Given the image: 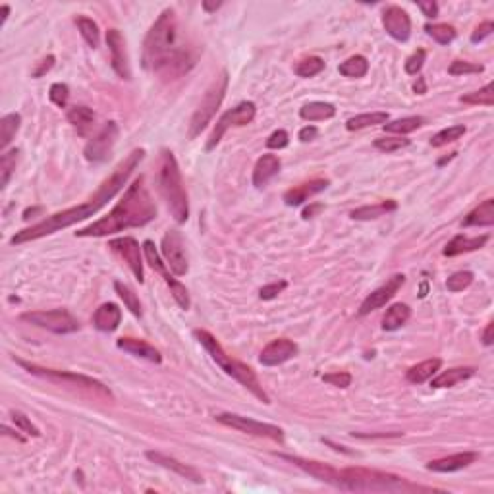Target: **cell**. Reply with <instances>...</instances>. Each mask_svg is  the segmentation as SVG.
<instances>
[{"label":"cell","instance_id":"cell-47","mask_svg":"<svg viewBox=\"0 0 494 494\" xmlns=\"http://www.w3.org/2000/svg\"><path fill=\"white\" fill-rule=\"evenodd\" d=\"M485 66L483 64H473V62H465V60H454L448 74L450 76H468V74H483Z\"/></svg>","mask_w":494,"mask_h":494},{"label":"cell","instance_id":"cell-41","mask_svg":"<svg viewBox=\"0 0 494 494\" xmlns=\"http://www.w3.org/2000/svg\"><path fill=\"white\" fill-rule=\"evenodd\" d=\"M429 37H433L438 45H450L456 39V27L448 26V24H427L425 26Z\"/></svg>","mask_w":494,"mask_h":494},{"label":"cell","instance_id":"cell-40","mask_svg":"<svg viewBox=\"0 0 494 494\" xmlns=\"http://www.w3.org/2000/svg\"><path fill=\"white\" fill-rule=\"evenodd\" d=\"M17 155H20L17 149H10V151L2 153V157H0V187L2 190L8 185L10 178L14 174V170H16Z\"/></svg>","mask_w":494,"mask_h":494},{"label":"cell","instance_id":"cell-31","mask_svg":"<svg viewBox=\"0 0 494 494\" xmlns=\"http://www.w3.org/2000/svg\"><path fill=\"white\" fill-rule=\"evenodd\" d=\"M68 122L76 128L79 135H87L95 124V112L89 107H72L68 110Z\"/></svg>","mask_w":494,"mask_h":494},{"label":"cell","instance_id":"cell-15","mask_svg":"<svg viewBox=\"0 0 494 494\" xmlns=\"http://www.w3.org/2000/svg\"><path fill=\"white\" fill-rule=\"evenodd\" d=\"M109 247L112 252L120 255L124 263H126L130 270L134 272V277L137 278V282L143 284L145 282V272H143V261H141V249L139 243L135 238L124 236V238H116V240H110Z\"/></svg>","mask_w":494,"mask_h":494},{"label":"cell","instance_id":"cell-11","mask_svg":"<svg viewBox=\"0 0 494 494\" xmlns=\"http://www.w3.org/2000/svg\"><path fill=\"white\" fill-rule=\"evenodd\" d=\"M218 423L226 425L230 429H236L240 433L245 435L261 436V438H268V440H275V442H284V431L277 425H270V423H261L255 419L243 417V415H236V413H218L215 415Z\"/></svg>","mask_w":494,"mask_h":494},{"label":"cell","instance_id":"cell-1","mask_svg":"<svg viewBox=\"0 0 494 494\" xmlns=\"http://www.w3.org/2000/svg\"><path fill=\"white\" fill-rule=\"evenodd\" d=\"M145 157V149H134V151L128 155L126 159L122 160L101 185L99 190L95 192L91 199L87 203H82L77 207H70V209L60 210V213H54L51 217H47L41 222H37L33 226L26 228L22 232H16V236L10 240L12 245H22V243L33 242V240H39V238H45V236H51L59 230H64L68 226H74L77 222L82 220H87L91 218L93 215H97L99 210L110 201L116 197V193L122 192V187L126 185V182L130 180V176L134 174V170L139 167V162Z\"/></svg>","mask_w":494,"mask_h":494},{"label":"cell","instance_id":"cell-8","mask_svg":"<svg viewBox=\"0 0 494 494\" xmlns=\"http://www.w3.org/2000/svg\"><path fill=\"white\" fill-rule=\"evenodd\" d=\"M20 367H24L29 373V375H35V377L47 378V380H52V383H60V385L66 386H74V388H84V390H89L93 394H99V396H105V398H112V392L109 390V386H105L99 380H95L91 377H85V375H77V373H70V371H59V369H47L41 367V365H35V363H27L24 360H16Z\"/></svg>","mask_w":494,"mask_h":494},{"label":"cell","instance_id":"cell-16","mask_svg":"<svg viewBox=\"0 0 494 494\" xmlns=\"http://www.w3.org/2000/svg\"><path fill=\"white\" fill-rule=\"evenodd\" d=\"M403 284H406V277H403V275H394L392 278H388V282H386L385 286L377 288L375 292L369 293L367 298L363 300V303H361L360 307L361 317H363V315H369V313H373V311L380 309V307H385L386 303L390 302L394 295L402 290Z\"/></svg>","mask_w":494,"mask_h":494},{"label":"cell","instance_id":"cell-33","mask_svg":"<svg viewBox=\"0 0 494 494\" xmlns=\"http://www.w3.org/2000/svg\"><path fill=\"white\" fill-rule=\"evenodd\" d=\"M336 114V107L330 105V102H323V101H313L303 105L302 110H300V116L305 120V122H321V120H330L334 118Z\"/></svg>","mask_w":494,"mask_h":494},{"label":"cell","instance_id":"cell-48","mask_svg":"<svg viewBox=\"0 0 494 494\" xmlns=\"http://www.w3.org/2000/svg\"><path fill=\"white\" fill-rule=\"evenodd\" d=\"M410 143V139H403V137H378V139H375L373 145H375V149H378V151L394 153L400 151L403 147H408Z\"/></svg>","mask_w":494,"mask_h":494},{"label":"cell","instance_id":"cell-37","mask_svg":"<svg viewBox=\"0 0 494 494\" xmlns=\"http://www.w3.org/2000/svg\"><path fill=\"white\" fill-rule=\"evenodd\" d=\"M338 72H340L344 77H353V79H357V77L367 76L369 62L365 56L355 54V56H350L348 60H344L342 64L338 66Z\"/></svg>","mask_w":494,"mask_h":494},{"label":"cell","instance_id":"cell-12","mask_svg":"<svg viewBox=\"0 0 494 494\" xmlns=\"http://www.w3.org/2000/svg\"><path fill=\"white\" fill-rule=\"evenodd\" d=\"M143 253H145V259H147V263H149V267H151L155 272H159L160 277L164 278V282L170 286V293H172L174 302H176L182 309L185 311L190 309L192 302H190V293H187V290H185V286L182 284V282H178L176 278L168 272L167 263L160 259L159 252H157V247H155V243H153L151 240L143 242Z\"/></svg>","mask_w":494,"mask_h":494},{"label":"cell","instance_id":"cell-54","mask_svg":"<svg viewBox=\"0 0 494 494\" xmlns=\"http://www.w3.org/2000/svg\"><path fill=\"white\" fill-rule=\"evenodd\" d=\"M288 143H290L288 132L286 130H277L267 139V147L268 149H284V147H288Z\"/></svg>","mask_w":494,"mask_h":494},{"label":"cell","instance_id":"cell-26","mask_svg":"<svg viewBox=\"0 0 494 494\" xmlns=\"http://www.w3.org/2000/svg\"><path fill=\"white\" fill-rule=\"evenodd\" d=\"M280 167L282 164H280V159L277 155H263L253 168V185L255 187L267 185L280 172Z\"/></svg>","mask_w":494,"mask_h":494},{"label":"cell","instance_id":"cell-20","mask_svg":"<svg viewBox=\"0 0 494 494\" xmlns=\"http://www.w3.org/2000/svg\"><path fill=\"white\" fill-rule=\"evenodd\" d=\"M107 45L110 49V62L118 76L122 79H132V70H130V62H128L126 52V41L122 33L118 29H109L107 31Z\"/></svg>","mask_w":494,"mask_h":494},{"label":"cell","instance_id":"cell-34","mask_svg":"<svg viewBox=\"0 0 494 494\" xmlns=\"http://www.w3.org/2000/svg\"><path fill=\"white\" fill-rule=\"evenodd\" d=\"M398 209V203L396 201H383L378 205H365V207H360V209L352 210V218L353 220H375V218H380L392 213V210Z\"/></svg>","mask_w":494,"mask_h":494},{"label":"cell","instance_id":"cell-28","mask_svg":"<svg viewBox=\"0 0 494 494\" xmlns=\"http://www.w3.org/2000/svg\"><path fill=\"white\" fill-rule=\"evenodd\" d=\"M473 375H475V369L473 367L448 369V371L440 373L438 377H433L431 386H433V388H452V386H456L458 383H463V380L471 378Z\"/></svg>","mask_w":494,"mask_h":494},{"label":"cell","instance_id":"cell-10","mask_svg":"<svg viewBox=\"0 0 494 494\" xmlns=\"http://www.w3.org/2000/svg\"><path fill=\"white\" fill-rule=\"evenodd\" d=\"M255 112H257V107H255V102L252 101H243L240 102L238 107H234V109L226 110V112L217 120L215 130L210 132L209 141H207V147H205V149H207V151H213L218 143H220L222 135L226 134L230 128L247 126L253 118H255Z\"/></svg>","mask_w":494,"mask_h":494},{"label":"cell","instance_id":"cell-59","mask_svg":"<svg viewBox=\"0 0 494 494\" xmlns=\"http://www.w3.org/2000/svg\"><path fill=\"white\" fill-rule=\"evenodd\" d=\"M325 209V205H321V203H313V205H309V207H305L302 213V217L305 218V220H309V218H313L317 213H321V210Z\"/></svg>","mask_w":494,"mask_h":494},{"label":"cell","instance_id":"cell-27","mask_svg":"<svg viewBox=\"0 0 494 494\" xmlns=\"http://www.w3.org/2000/svg\"><path fill=\"white\" fill-rule=\"evenodd\" d=\"M488 242V236H477V238H468V236H456L444 247V257H456L461 253L477 252Z\"/></svg>","mask_w":494,"mask_h":494},{"label":"cell","instance_id":"cell-29","mask_svg":"<svg viewBox=\"0 0 494 494\" xmlns=\"http://www.w3.org/2000/svg\"><path fill=\"white\" fill-rule=\"evenodd\" d=\"M494 224V199H486L463 218L461 226H493Z\"/></svg>","mask_w":494,"mask_h":494},{"label":"cell","instance_id":"cell-53","mask_svg":"<svg viewBox=\"0 0 494 494\" xmlns=\"http://www.w3.org/2000/svg\"><path fill=\"white\" fill-rule=\"evenodd\" d=\"M288 288V282L286 280H280V282H272V284H267L261 288L259 292V298L261 300H265V302H270V300H275V298H278V293H282Z\"/></svg>","mask_w":494,"mask_h":494},{"label":"cell","instance_id":"cell-9","mask_svg":"<svg viewBox=\"0 0 494 494\" xmlns=\"http://www.w3.org/2000/svg\"><path fill=\"white\" fill-rule=\"evenodd\" d=\"M20 318L54 334H72L79 330V321L66 309L27 311V313H22Z\"/></svg>","mask_w":494,"mask_h":494},{"label":"cell","instance_id":"cell-62","mask_svg":"<svg viewBox=\"0 0 494 494\" xmlns=\"http://www.w3.org/2000/svg\"><path fill=\"white\" fill-rule=\"evenodd\" d=\"M413 89H415V93H419V95H425V93H427V85H425V79H423V77H417V84L413 85Z\"/></svg>","mask_w":494,"mask_h":494},{"label":"cell","instance_id":"cell-43","mask_svg":"<svg viewBox=\"0 0 494 494\" xmlns=\"http://www.w3.org/2000/svg\"><path fill=\"white\" fill-rule=\"evenodd\" d=\"M461 102L465 105H485V107H493L494 105V84H486L483 89L479 91L468 93V95H461L460 97Z\"/></svg>","mask_w":494,"mask_h":494},{"label":"cell","instance_id":"cell-2","mask_svg":"<svg viewBox=\"0 0 494 494\" xmlns=\"http://www.w3.org/2000/svg\"><path fill=\"white\" fill-rule=\"evenodd\" d=\"M141 64L164 79H178L195 66V54L178 47V22L174 10L167 8L143 41Z\"/></svg>","mask_w":494,"mask_h":494},{"label":"cell","instance_id":"cell-58","mask_svg":"<svg viewBox=\"0 0 494 494\" xmlns=\"http://www.w3.org/2000/svg\"><path fill=\"white\" fill-rule=\"evenodd\" d=\"M317 135H318V130L315 126H305V128H302V130H300V139H302L303 143L313 141V139H315Z\"/></svg>","mask_w":494,"mask_h":494},{"label":"cell","instance_id":"cell-50","mask_svg":"<svg viewBox=\"0 0 494 494\" xmlns=\"http://www.w3.org/2000/svg\"><path fill=\"white\" fill-rule=\"evenodd\" d=\"M51 101L60 107V109H66L68 99H70V87L66 84H52L51 91H49Z\"/></svg>","mask_w":494,"mask_h":494},{"label":"cell","instance_id":"cell-23","mask_svg":"<svg viewBox=\"0 0 494 494\" xmlns=\"http://www.w3.org/2000/svg\"><path fill=\"white\" fill-rule=\"evenodd\" d=\"M116 346L122 352L135 355V357H141V360L151 361V363H160V361H162V355H160L159 350H157L155 346H151V344L145 342V340H139V338H130V336H126V338H118Z\"/></svg>","mask_w":494,"mask_h":494},{"label":"cell","instance_id":"cell-49","mask_svg":"<svg viewBox=\"0 0 494 494\" xmlns=\"http://www.w3.org/2000/svg\"><path fill=\"white\" fill-rule=\"evenodd\" d=\"M12 421H14V425H16L22 433H26L27 436H41V431L35 427L33 423H31V419L24 415L22 411H12Z\"/></svg>","mask_w":494,"mask_h":494},{"label":"cell","instance_id":"cell-36","mask_svg":"<svg viewBox=\"0 0 494 494\" xmlns=\"http://www.w3.org/2000/svg\"><path fill=\"white\" fill-rule=\"evenodd\" d=\"M425 122H427V120H425L423 116H408V118H400V120H394V122H386L385 126H383V130H385L386 134L406 135V134H411V132H415V130H419Z\"/></svg>","mask_w":494,"mask_h":494},{"label":"cell","instance_id":"cell-19","mask_svg":"<svg viewBox=\"0 0 494 494\" xmlns=\"http://www.w3.org/2000/svg\"><path fill=\"white\" fill-rule=\"evenodd\" d=\"M383 26L394 41L406 43L411 35V20L400 6H388L383 14Z\"/></svg>","mask_w":494,"mask_h":494},{"label":"cell","instance_id":"cell-14","mask_svg":"<svg viewBox=\"0 0 494 494\" xmlns=\"http://www.w3.org/2000/svg\"><path fill=\"white\" fill-rule=\"evenodd\" d=\"M160 253L164 257L167 267L172 270V275L174 277H184L190 267H187V257H185L184 240H182V234L178 230L170 228L167 234L162 236Z\"/></svg>","mask_w":494,"mask_h":494},{"label":"cell","instance_id":"cell-63","mask_svg":"<svg viewBox=\"0 0 494 494\" xmlns=\"http://www.w3.org/2000/svg\"><path fill=\"white\" fill-rule=\"evenodd\" d=\"M220 6H222V2H207V0L203 2V10L205 12H217Z\"/></svg>","mask_w":494,"mask_h":494},{"label":"cell","instance_id":"cell-32","mask_svg":"<svg viewBox=\"0 0 494 494\" xmlns=\"http://www.w3.org/2000/svg\"><path fill=\"white\" fill-rule=\"evenodd\" d=\"M440 367H442V360H438V357H435V360L421 361V363H417V365H413V367L408 369L406 378H408L410 383H413V385H421V383H425V380H429V378L435 377L436 371H438Z\"/></svg>","mask_w":494,"mask_h":494},{"label":"cell","instance_id":"cell-3","mask_svg":"<svg viewBox=\"0 0 494 494\" xmlns=\"http://www.w3.org/2000/svg\"><path fill=\"white\" fill-rule=\"evenodd\" d=\"M157 218V205L145 185V178L139 176L130 185L124 197L109 215L89 226L77 230V238H105L128 228H141Z\"/></svg>","mask_w":494,"mask_h":494},{"label":"cell","instance_id":"cell-18","mask_svg":"<svg viewBox=\"0 0 494 494\" xmlns=\"http://www.w3.org/2000/svg\"><path fill=\"white\" fill-rule=\"evenodd\" d=\"M280 458L286 461H292L293 465H298V468L303 469L305 473H309L311 477H315L318 479V481H323V483H328V485L340 488V471H338V469L330 468V465L323 463V461L305 460V458H300V456H286V454H280Z\"/></svg>","mask_w":494,"mask_h":494},{"label":"cell","instance_id":"cell-17","mask_svg":"<svg viewBox=\"0 0 494 494\" xmlns=\"http://www.w3.org/2000/svg\"><path fill=\"white\" fill-rule=\"evenodd\" d=\"M298 344L288 340V338H277L272 342L263 348V352L259 355V363L265 367H277L282 365L286 361H290L292 357L298 355Z\"/></svg>","mask_w":494,"mask_h":494},{"label":"cell","instance_id":"cell-4","mask_svg":"<svg viewBox=\"0 0 494 494\" xmlns=\"http://www.w3.org/2000/svg\"><path fill=\"white\" fill-rule=\"evenodd\" d=\"M340 488L355 493H433L435 488L415 485L394 473L378 469L346 468L340 471Z\"/></svg>","mask_w":494,"mask_h":494},{"label":"cell","instance_id":"cell-30","mask_svg":"<svg viewBox=\"0 0 494 494\" xmlns=\"http://www.w3.org/2000/svg\"><path fill=\"white\" fill-rule=\"evenodd\" d=\"M410 305H406V303H394V305H390V307L386 309L385 317H383V328L388 330V332L398 330V328H402L403 325L410 321Z\"/></svg>","mask_w":494,"mask_h":494},{"label":"cell","instance_id":"cell-35","mask_svg":"<svg viewBox=\"0 0 494 494\" xmlns=\"http://www.w3.org/2000/svg\"><path fill=\"white\" fill-rule=\"evenodd\" d=\"M20 124H22V116L16 114V112L6 114V116L0 120V151L2 153L6 151V147L12 143L14 135L17 134Z\"/></svg>","mask_w":494,"mask_h":494},{"label":"cell","instance_id":"cell-39","mask_svg":"<svg viewBox=\"0 0 494 494\" xmlns=\"http://www.w3.org/2000/svg\"><path fill=\"white\" fill-rule=\"evenodd\" d=\"M76 26L77 29H79L82 37L85 39V43H87L91 49H97L99 43H101V31H99V26L93 22L91 17L87 16H77Z\"/></svg>","mask_w":494,"mask_h":494},{"label":"cell","instance_id":"cell-5","mask_svg":"<svg viewBox=\"0 0 494 494\" xmlns=\"http://www.w3.org/2000/svg\"><path fill=\"white\" fill-rule=\"evenodd\" d=\"M193 336H195L197 342L201 344L203 348L207 350L210 360L215 361L218 367L226 373L228 377L236 378L240 385L245 386V388H247L255 398H259L263 403H270V398H268L267 392L263 390L259 378H257V375H255V371H253L252 367H247L245 363L234 360L232 355H228V353L224 352V348H222V344L218 342L217 338L210 334V332H207V330H193Z\"/></svg>","mask_w":494,"mask_h":494},{"label":"cell","instance_id":"cell-24","mask_svg":"<svg viewBox=\"0 0 494 494\" xmlns=\"http://www.w3.org/2000/svg\"><path fill=\"white\" fill-rule=\"evenodd\" d=\"M145 456H147L153 463H159V465H162V468L174 471V473H178L180 477L190 479V481H193V483H203V475L197 471V469L192 468V465H185V463H182V461H178L176 458H170V456H164V454L160 452H147Z\"/></svg>","mask_w":494,"mask_h":494},{"label":"cell","instance_id":"cell-38","mask_svg":"<svg viewBox=\"0 0 494 494\" xmlns=\"http://www.w3.org/2000/svg\"><path fill=\"white\" fill-rule=\"evenodd\" d=\"M388 112H371V114H360V116L350 118L346 122V128L350 132H355V130H363V128H371L377 126V124H383L385 126L388 122Z\"/></svg>","mask_w":494,"mask_h":494},{"label":"cell","instance_id":"cell-6","mask_svg":"<svg viewBox=\"0 0 494 494\" xmlns=\"http://www.w3.org/2000/svg\"><path fill=\"white\" fill-rule=\"evenodd\" d=\"M159 190L168 210L178 224H184L190 218V203L182 182V172L178 167L174 153L162 149L159 160Z\"/></svg>","mask_w":494,"mask_h":494},{"label":"cell","instance_id":"cell-25","mask_svg":"<svg viewBox=\"0 0 494 494\" xmlns=\"http://www.w3.org/2000/svg\"><path fill=\"white\" fill-rule=\"evenodd\" d=\"M122 321V309L116 303H102L93 315V325L101 332H114L120 327Z\"/></svg>","mask_w":494,"mask_h":494},{"label":"cell","instance_id":"cell-60","mask_svg":"<svg viewBox=\"0 0 494 494\" xmlns=\"http://www.w3.org/2000/svg\"><path fill=\"white\" fill-rule=\"evenodd\" d=\"M483 344L485 346H493L494 344V323H488L483 332Z\"/></svg>","mask_w":494,"mask_h":494},{"label":"cell","instance_id":"cell-7","mask_svg":"<svg viewBox=\"0 0 494 494\" xmlns=\"http://www.w3.org/2000/svg\"><path fill=\"white\" fill-rule=\"evenodd\" d=\"M228 82H230L228 79V72L222 70V74L210 84V87L205 93V97L199 102V107L195 109L192 120H190V132H187L190 139H195L205 128L209 126L210 120L215 118L218 107L224 101V95L228 91Z\"/></svg>","mask_w":494,"mask_h":494},{"label":"cell","instance_id":"cell-57","mask_svg":"<svg viewBox=\"0 0 494 494\" xmlns=\"http://www.w3.org/2000/svg\"><path fill=\"white\" fill-rule=\"evenodd\" d=\"M417 6H419V10L423 12V16H425V17H436V16H438V4H436V2H433V0H429V2H423V0H419Z\"/></svg>","mask_w":494,"mask_h":494},{"label":"cell","instance_id":"cell-22","mask_svg":"<svg viewBox=\"0 0 494 494\" xmlns=\"http://www.w3.org/2000/svg\"><path fill=\"white\" fill-rule=\"evenodd\" d=\"M477 460V452H460L452 454V456H446V458H440V460L429 461L427 469L429 471H435V473H454V471H460V469L475 463Z\"/></svg>","mask_w":494,"mask_h":494},{"label":"cell","instance_id":"cell-44","mask_svg":"<svg viewBox=\"0 0 494 494\" xmlns=\"http://www.w3.org/2000/svg\"><path fill=\"white\" fill-rule=\"evenodd\" d=\"M463 134H465V126H461V124L446 128V130H442V132H438V134L431 137V145H433V147H444V145H448V143L458 141Z\"/></svg>","mask_w":494,"mask_h":494},{"label":"cell","instance_id":"cell-55","mask_svg":"<svg viewBox=\"0 0 494 494\" xmlns=\"http://www.w3.org/2000/svg\"><path fill=\"white\" fill-rule=\"evenodd\" d=\"M54 62H56V56L54 54H49L47 59H43L41 62H39V66L35 68L33 74H31V77H35V79H39V77H43L47 72H51L52 66H54Z\"/></svg>","mask_w":494,"mask_h":494},{"label":"cell","instance_id":"cell-45","mask_svg":"<svg viewBox=\"0 0 494 494\" xmlns=\"http://www.w3.org/2000/svg\"><path fill=\"white\" fill-rule=\"evenodd\" d=\"M325 70V60L318 56H309V59L298 62L295 66V74L300 77H315Z\"/></svg>","mask_w":494,"mask_h":494},{"label":"cell","instance_id":"cell-42","mask_svg":"<svg viewBox=\"0 0 494 494\" xmlns=\"http://www.w3.org/2000/svg\"><path fill=\"white\" fill-rule=\"evenodd\" d=\"M114 290L120 295V300L124 302L130 313H134L135 317H141V303H139V298L135 295V292L124 282H114Z\"/></svg>","mask_w":494,"mask_h":494},{"label":"cell","instance_id":"cell-52","mask_svg":"<svg viewBox=\"0 0 494 494\" xmlns=\"http://www.w3.org/2000/svg\"><path fill=\"white\" fill-rule=\"evenodd\" d=\"M323 380L328 383V385L336 386V388H348V386L352 385V375L346 373V371H336V373L323 375Z\"/></svg>","mask_w":494,"mask_h":494},{"label":"cell","instance_id":"cell-13","mask_svg":"<svg viewBox=\"0 0 494 494\" xmlns=\"http://www.w3.org/2000/svg\"><path fill=\"white\" fill-rule=\"evenodd\" d=\"M118 134H120V130H118L116 122H107V124L99 130V134L91 137V139L87 141V145H85V159L93 162V164L105 162V160L110 157L114 145H116Z\"/></svg>","mask_w":494,"mask_h":494},{"label":"cell","instance_id":"cell-46","mask_svg":"<svg viewBox=\"0 0 494 494\" xmlns=\"http://www.w3.org/2000/svg\"><path fill=\"white\" fill-rule=\"evenodd\" d=\"M475 280V275L471 270H460V272H454L452 277L446 280V288L448 292H463L465 288L473 284Z\"/></svg>","mask_w":494,"mask_h":494},{"label":"cell","instance_id":"cell-64","mask_svg":"<svg viewBox=\"0 0 494 494\" xmlns=\"http://www.w3.org/2000/svg\"><path fill=\"white\" fill-rule=\"evenodd\" d=\"M0 12H2V26H4V24H6V20H8V14H10L8 4H4V6L0 8Z\"/></svg>","mask_w":494,"mask_h":494},{"label":"cell","instance_id":"cell-21","mask_svg":"<svg viewBox=\"0 0 494 494\" xmlns=\"http://www.w3.org/2000/svg\"><path fill=\"white\" fill-rule=\"evenodd\" d=\"M330 182L328 180H323V178H317V180H311V182H305L302 185H295L292 190H288L284 193V203L288 207H300L305 201H309L313 195L317 193L325 192Z\"/></svg>","mask_w":494,"mask_h":494},{"label":"cell","instance_id":"cell-51","mask_svg":"<svg viewBox=\"0 0 494 494\" xmlns=\"http://www.w3.org/2000/svg\"><path fill=\"white\" fill-rule=\"evenodd\" d=\"M425 59H427V52L423 51V49H417V51L411 54L410 59L406 60V72H408L410 76H417L419 72H421V68H423V64H425Z\"/></svg>","mask_w":494,"mask_h":494},{"label":"cell","instance_id":"cell-56","mask_svg":"<svg viewBox=\"0 0 494 494\" xmlns=\"http://www.w3.org/2000/svg\"><path fill=\"white\" fill-rule=\"evenodd\" d=\"M494 31V24L493 22H485V24H481V26L471 33V43H481L485 41L488 35H493Z\"/></svg>","mask_w":494,"mask_h":494},{"label":"cell","instance_id":"cell-61","mask_svg":"<svg viewBox=\"0 0 494 494\" xmlns=\"http://www.w3.org/2000/svg\"><path fill=\"white\" fill-rule=\"evenodd\" d=\"M2 433H4V435L12 436V438H16L17 442H26V438H24V436H22V435H17L16 431H12V429H8V427H6V425H4V427H2Z\"/></svg>","mask_w":494,"mask_h":494}]
</instances>
